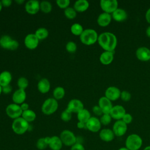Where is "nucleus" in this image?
Here are the masks:
<instances>
[{
	"mask_svg": "<svg viewBox=\"0 0 150 150\" xmlns=\"http://www.w3.org/2000/svg\"><path fill=\"white\" fill-rule=\"evenodd\" d=\"M97 42L99 45L105 50L114 52L117 45V38L116 36L109 32L101 33L98 35Z\"/></svg>",
	"mask_w": 150,
	"mask_h": 150,
	"instance_id": "obj_1",
	"label": "nucleus"
},
{
	"mask_svg": "<svg viewBox=\"0 0 150 150\" xmlns=\"http://www.w3.org/2000/svg\"><path fill=\"white\" fill-rule=\"evenodd\" d=\"M98 37V34L95 30L86 29L80 36V39L82 43L86 45H91L97 41Z\"/></svg>",
	"mask_w": 150,
	"mask_h": 150,
	"instance_id": "obj_2",
	"label": "nucleus"
},
{
	"mask_svg": "<svg viewBox=\"0 0 150 150\" xmlns=\"http://www.w3.org/2000/svg\"><path fill=\"white\" fill-rule=\"evenodd\" d=\"M125 144L129 150H138L142 146V139L139 135L132 134L127 137Z\"/></svg>",
	"mask_w": 150,
	"mask_h": 150,
	"instance_id": "obj_3",
	"label": "nucleus"
},
{
	"mask_svg": "<svg viewBox=\"0 0 150 150\" xmlns=\"http://www.w3.org/2000/svg\"><path fill=\"white\" fill-rule=\"evenodd\" d=\"M29 127V122L22 117L15 119L12 124V129L13 131L18 135H22L25 134L28 130Z\"/></svg>",
	"mask_w": 150,
	"mask_h": 150,
	"instance_id": "obj_4",
	"label": "nucleus"
},
{
	"mask_svg": "<svg viewBox=\"0 0 150 150\" xmlns=\"http://www.w3.org/2000/svg\"><path fill=\"white\" fill-rule=\"evenodd\" d=\"M57 101L54 98H47L42 105V111L44 114L50 115L53 114L58 108Z\"/></svg>",
	"mask_w": 150,
	"mask_h": 150,
	"instance_id": "obj_5",
	"label": "nucleus"
},
{
	"mask_svg": "<svg viewBox=\"0 0 150 150\" xmlns=\"http://www.w3.org/2000/svg\"><path fill=\"white\" fill-rule=\"evenodd\" d=\"M60 138L63 145L67 146H71L77 142V137L74 134L68 129H64L60 134Z\"/></svg>",
	"mask_w": 150,
	"mask_h": 150,
	"instance_id": "obj_6",
	"label": "nucleus"
},
{
	"mask_svg": "<svg viewBox=\"0 0 150 150\" xmlns=\"http://www.w3.org/2000/svg\"><path fill=\"white\" fill-rule=\"evenodd\" d=\"M0 46L4 49L14 50L18 48L19 43L9 35H3L0 38Z\"/></svg>",
	"mask_w": 150,
	"mask_h": 150,
	"instance_id": "obj_7",
	"label": "nucleus"
},
{
	"mask_svg": "<svg viewBox=\"0 0 150 150\" xmlns=\"http://www.w3.org/2000/svg\"><path fill=\"white\" fill-rule=\"evenodd\" d=\"M5 111L7 115L13 120L21 117L23 112L21 105L15 103L9 104L6 107Z\"/></svg>",
	"mask_w": 150,
	"mask_h": 150,
	"instance_id": "obj_8",
	"label": "nucleus"
},
{
	"mask_svg": "<svg viewBox=\"0 0 150 150\" xmlns=\"http://www.w3.org/2000/svg\"><path fill=\"white\" fill-rule=\"evenodd\" d=\"M100 7L104 12L108 13H112L117 8L118 3L117 0H101Z\"/></svg>",
	"mask_w": 150,
	"mask_h": 150,
	"instance_id": "obj_9",
	"label": "nucleus"
},
{
	"mask_svg": "<svg viewBox=\"0 0 150 150\" xmlns=\"http://www.w3.org/2000/svg\"><path fill=\"white\" fill-rule=\"evenodd\" d=\"M112 131L117 137L123 136L127 131V125L121 120H117L113 126H112Z\"/></svg>",
	"mask_w": 150,
	"mask_h": 150,
	"instance_id": "obj_10",
	"label": "nucleus"
},
{
	"mask_svg": "<svg viewBox=\"0 0 150 150\" xmlns=\"http://www.w3.org/2000/svg\"><path fill=\"white\" fill-rule=\"evenodd\" d=\"M86 128L91 132H97L101 129V124L98 118L95 117H91V118L86 123Z\"/></svg>",
	"mask_w": 150,
	"mask_h": 150,
	"instance_id": "obj_11",
	"label": "nucleus"
},
{
	"mask_svg": "<svg viewBox=\"0 0 150 150\" xmlns=\"http://www.w3.org/2000/svg\"><path fill=\"white\" fill-rule=\"evenodd\" d=\"M120 90L115 86L108 87L105 91V97L109 99L111 101H115L120 98Z\"/></svg>",
	"mask_w": 150,
	"mask_h": 150,
	"instance_id": "obj_12",
	"label": "nucleus"
},
{
	"mask_svg": "<svg viewBox=\"0 0 150 150\" xmlns=\"http://www.w3.org/2000/svg\"><path fill=\"white\" fill-rule=\"evenodd\" d=\"M39 40L36 37L35 33L28 34L24 39V43L25 46L29 49H35L39 45Z\"/></svg>",
	"mask_w": 150,
	"mask_h": 150,
	"instance_id": "obj_13",
	"label": "nucleus"
},
{
	"mask_svg": "<svg viewBox=\"0 0 150 150\" xmlns=\"http://www.w3.org/2000/svg\"><path fill=\"white\" fill-rule=\"evenodd\" d=\"M125 113L126 111L123 106L120 105H116L112 107L110 114L112 118L116 120H121Z\"/></svg>",
	"mask_w": 150,
	"mask_h": 150,
	"instance_id": "obj_14",
	"label": "nucleus"
},
{
	"mask_svg": "<svg viewBox=\"0 0 150 150\" xmlns=\"http://www.w3.org/2000/svg\"><path fill=\"white\" fill-rule=\"evenodd\" d=\"M137 58L142 62H147L150 60V49L145 46L138 47L135 52Z\"/></svg>",
	"mask_w": 150,
	"mask_h": 150,
	"instance_id": "obj_15",
	"label": "nucleus"
},
{
	"mask_svg": "<svg viewBox=\"0 0 150 150\" xmlns=\"http://www.w3.org/2000/svg\"><path fill=\"white\" fill-rule=\"evenodd\" d=\"M98 105L101 108L103 114H110L113 107L111 101L105 96H103L99 98Z\"/></svg>",
	"mask_w": 150,
	"mask_h": 150,
	"instance_id": "obj_16",
	"label": "nucleus"
},
{
	"mask_svg": "<svg viewBox=\"0 0 150 150\" xmlns=\"http://www.w3.org/2000/svg\"><path fill=\"white\" fill-rule=\"evenodd\" d=\"M25 8L28 13L35 15L38 13L40 9V3L36 0H30L26 3Z\"/></svg>",
	"mask_w": 150,
	"mask_h": 150,
	"instance_id": "obj_17",
	"label": "nucleus"
},
{
	"mask_svg": "<svg viewBox=\"0 0 150 150\" xmlns=\"http://www.w3.org/2000/svg\"><path fill=\"white\" fill-rule=\"evenodd\" d=\"M67 108L71 112L77 113L84 108V105L80 100L72 99L69 102Z\"/></svg>",
	"mask_w": 150,
	"mask_h": 150,
	"instance_id": "obj_18",
	"label": "nucleus"
},
{
	"mask_svg": "<svg viewBox=\"0 0 150 150\" xmlns=\"http://www.w3.org/2000/svg\"><path fill=\"white\" fill-rule=\"evenodd\" d=\"M26 97V91L25 90L19 88L16 90L12 94V101L15 104H22L25 101Z\"/></svg>",
	"mask_w": 150,
	"mask_h": 150,
	"instance_id": "obj_19",
	"label": "nucleus"
},
{
	"mask_svg": "<svg viewBox=\"0 0 150 150\" xmlns=\"http://www.w3.org/2000/svg\"><path fill=\"white\" fill-rule=\"evenodd\" d=\"M63 143L59 137L54 135L50 137L48 146L52 150H60L63 147Z\"/></svg>",
	"mask_w": 150,
	"mask_h": 150,
	"instance_id": "obj_20",
	"label": "nucleus"
},
{
	"mask_svg": "<svg viewBox=\"0 0 150 150\" xmlns=\"http://www.w3.org/2000/svg\"><path fill=\"white\" fill-rule=\"evenodd\" d=\"M111 19L112 16L111 14L105 12H103L98 15L97 19V22L99 26L105 27L108 26L110 23Z\"/></svg>",
	"mask_w": 150,
	"mask_h": 150,
	"instance_id": "obj_21",
	"label": "nucleus"
},
{
	"mask_svg": "<svg viewBox=\"0 0 150 150\" xmlns=\"http://www.w3.org/2000/svg\"><path fill=\"white\" fill-rule=\"evenodd\" d=\"M100 138L104 142H110L114 138L115 135L112 129L109 128H104L99 132Z\"/></svg>",
	"mask_w": 150,
	"mask_h": 150,
	"instance_id": "obj_22",
	"label": "nucleus"
},
{
	"mask_svg": "<svg viewBox=\"0 0 150 150\" xmlns=\"http://www.w3.org/2000/svg\"><path fill=\"white\" fill-rule=\"evenodd\" d=\"M112 18L117 22H122L127 19L128 15L127 12L122 8H117L111 13Z\"/></svg>",
	"mask_w": 150,
	"mask_h": 150,
	"instance_id": "obj_23",
	"label": "nucleus"
},
{
	"mask_svg": "<svg viewBox=\"0 0 150 150\" xmlns=\"http://www.w3.org/2000/svg\"><path fill=\"white\" fill-rule=\"evenodd\" d=\"M114 60V52L104 51L100 56V62L104 65H108L112 63Z\"/></svg>",
	"mask_w": 150,
	"mask_h": 150,
	"instance_id": "obj_24",
	"label": "nucleus"
},
{
	"mask_svg": "<svg viewBox=\"0 0 150 150\" xmlns=\"http://www.w3.org/2000/svg\"><path fill=\"white\" fill-rule=\"evenodd\" d=\"M50 88V84L49 81L46 79L43 78L40 79L38 83V89L41 93H47Z\"/></svg>",
	"mask_w": 150,
	"mask_h": 150,
	"instance_id": "obj_25",
	"label": "nucleus"
},
{
	"mask_svg": "<svg viewBox=\"0 0 150 150\" xmlns=\"http://www.w3.org/2000/svg\"><path fill=\"white\" fill-rule=\"evenodd\" d=\"M12 80V74L8 71H4L0 74V86L5 87L10 84Z\"/></svg>",
	"mask_w": 150,
	"mask_h": 150,
	"instance_id": "obj_26",
	"label": "nucleus"
},
{
	"mask_svg": "<svg viewBox=\"0 0 150 150\" xmlns=\"http://www.w3.org/2000/svg\"><path fill=\"white\" fill-rule=\"evenodd\" d=\"M89 7V3L87 0H78L74 4V9L76 12L86 11Z\"/></svg>",
	"mask_w": 150,
	"mask_h": 150,
	"instance_id": "obj_27",
	"label": "nucleus"
},
{
	"mask_svg": "<svg viewBox=\"0 0 150 150\" xmlns=\"http://www.w3.org/2000/svg\"><path fill=\"white\" fill-rule=\"evenodd\" d=\"M77 117L79 122L86 123L88 120L91 118V114L87 110L83 108L79 112H77Z\"/></svg>",
	"mask_w": 150,
	"mask_h": 150,
	"instance_id": "obj_28",
	"label": "nucleus"
},
{
	"mask_svg": "<svg viewBox=\"0 0 150 150\" xmlns=\"http://www.w3.org/2000/svg\"><path fill=\"white\" fill-rule=\"evenodd\" d=\"M23 119H25L26 121L28 122L33 121L36 117V113L31 110H27L25 111H23L21 116Z\"/></svg>",
	"mask_w": 150,
	"mask_h": 150,
	"instance_id": "obj_29",
	"label": "nucleus"
},
{
	"mask_svg": "<svg viewBox=\"0 0 150 150\" xmlns=\"http://www.w3.org/2000/svg\"><path fill=\"white\" fill-rule=\"evenodd\" d=\"M35 34L39 40H43L48 36L49 32L45 28H39L36 30Z\"/></svg>",
	"mask_w": 150,
	"mask_h": 150,
	"instance_id": "obj_30",
	"label": "nucleus"
},
{
	"mask_svg": "<svg viewBox=\"0 0 150 150\" xmlns=\"http://www.w3.org/2000/svg\"><path fill=\"white\" fill-rule=\"evenodd\" d=\"M65 94V91L63 87H56L53 92V98L56 100H61L63 98Z\"/></svg>",
	"mask_w": 150,
	"mask_h": 150,
	"instance_id": "obj_31",
	"label": "nucleus"
},
{
	"mask_svg": "<svg viewBox=\"0 0 150 150\" xmlns=\"http://www.w3.org/2000/svg\"><path fill=\"white\" fill-rule=\"evenodd\" d=\"M70 30L73 35L76 36H80L82 32H83L84 29L81 25L78 23H76L71 25Z\"/></svg>",
	"mask_w": 150,
	"mask_h": 150,
	"instance_id": "obj_32",
	"label": "nucleus"
},
{
	"mask_svg": "<svg viewBox=\"0 0 150 150\" xmlns=\"http://www.w3.org/2000/svg\"><path fill=\"white\" fill-rule=\"evenodd\" d=\"M52 9V6L50 2L47 1H42L40 3V9L44 13H49Z\"/></svg>",
	"mask_w": 150,
	"mask_h": 150,
	"instance_id": "obj_33",
	"label": "nucleus"
},
{
	"mask_svg": "<svg viewBox=\"0 0 150 150\" xmlns=\"http://www.w3.org/2000/svg\"><path fill=\"white\" fill-rule=\"evenodd\" d=\"M64 13L66 17L69 19H73L76 17L77 12L74 8L68 7L64 11Z\"/></svg>",
	"mask_w": 150,
	"mask_h": 150,
	"instance_id": "obj_34",
	"label": "nucleus"
},
{
	"mask_svg": "<svg viewBox=\"0 0 150 150\" xmlns=\"http://www.w3.org/2000/svg\"><path fill=\"white\" fill-rule=\"evenodd\" d=\"M36 148L39 150H43L48 146V144L46 142L45 138H40L38 139L36 143Z\"/></svg>",
	"mask_w": 150,
	"mask_h": 150,
	"instance_id": "obj_35",
	"label": "nucleus"
},
{
	"mask_svg": "<svg viewBox=\"0 0 150 150\" xmlns=\"http://www.w3.org/2000/svg\"><path fill=\"white\" fill-rule=\"evenodd\" d=\"M28 84H29V82L28 79L23 77H21L19 78L17 81L18 86L19 88H21V89L25 90L28 86Z\"/></svg>",
	"mask_w": 150,
	"mask_h": 150,
	"instance_id": "obj_36",
	"label": "nucleus"
},
{
	"mask_svg": "<svg viewBox=\"0 0 150 150\" xmlns=\"http://www.w3.org/2000/svg\"><path fill=\"white\" fill-rule=\"evenodd\" d=\"M71 116H72V112L70 111H69L67 108H66L61 113L60 118L62 120H63V121L67 122L71 120Z\"/></svg>",
	"mask_w": 150,
	"mask_h": 150,
	"instance_id": "obj_37",
	"label": "nucleus"
},
{
	"mask_svg": "<svg viewBox=\"0 0 150 150\" xmlns=\"http://www.w3.org/2000/svg\"><path fill=\"white\" fill-rule=\"evenodd\" d=\"M112 118L110 114H103L100 119V122L104 125H108L111 121Z\"/></svg>",
	"mask_w": 150,
	"mask_h": 150,
	"instance_id": "obj_38",
	"label": "nucleus"
},
{
	"mask_svg": "<svg viewBox=\"0 0 150 150\" xmlns=\"http://www.w3.org/2000/svg\"><path fill=\"white\" fill-rule=\"evenodd\" d=\"M66 49L69 53H73L77 50V45L73 41H70L66 45Z\"/></svg>",
	"mask_w": 150,
	"mask_h": 150,
	"instance_id": "obj_39",
	"label": "nucleus"
},
{
	"mask_svg": "<svg viewBox=\"0 0 150 150\" xmlns=\"http://www.w3.org/2000/svg\"><path fill=\"white\" fill-rule=\"evenodd\" d=\"M56 4L59 7L62 9H66L69 7V5L70 4L69 0H57Z\"/></svg>",
	"mask_w": 150,
	"mask_h": 150,
	"instance_id": "obj_40",
	"label": "nucleus"
},
{
	"mask_svg": "<svg viewBox=\"0 0 150 150\" xmlns=\"http://www.w3.org/2000/svg\"><path fill=\"white\" fill-rule=\"evenodd\" d=\"M120 98L124 101H128L131 100V94L129 91L127 90H123L121 92Z\"/></svg>",
	"mask_w": 150,
	"mask_h": 150,
	"instance_id": "obj_41",
	"label": "nucleus"
},
{
	"mask_svg": "<svg viewBox=\"0 0 150 150\" xmlns=\"http://www.w3.org/2000/svg\"><path fill=\"white\" fill-rule=\"evenodd\" d=\"M122 121H124L127 125L130 124L132 121V116L129 114V113H125V114L122 117Z\"/></svg>",
	"mask_w": 150,
	"mask_h": 150,
	"instance_id": "obj_42",
	"label": "nucleus"
},
{
	"mask_svg": "<svg viewBox=\"0 0 150 150\" xmlns=\"http://www.w3.org/2000/svg\"><path fill=\"white\" fill-rule=\"evenodd\" d=\"M92 110H93V112H94V114H96V115H98V116L101 115V116L103 114L101 108L98 105L94 106L92 108Z\"/></svg>",
	"mask_w": 150,
	"mask_h": 150,
	"instance_id": "obj_43",
	"label": "nucleus"
},
{
	"mask_svg": "<svg viewBox=\"0 0 150 150\" xmlns=\"http://www.w3.org/2000/svg\"><path fill=\"white\" fill-rule=\"evenodd\" d=\"M70 150H85L84 146L79 142H76L71 146Z\"/></svg>",
	"mask_w": 150,
	"mask_h": 150,
	"instance_id": "obj_44",
	"label": "nucleus"
},
{
	"mask_svg": "<svg viewBox=\"0 0 150 150\" xmlns=\"http://www.w3.org/2000/svg\"><path fill=\"white\" fill-rule=\"evenodd\" d=\"M12 87L10 84L6 86L5 87H2V92H3L4 94H9L12 91Z\"/></svg>",
	"mask_w": 150,
	"mask_h": 150,
	"instance_id": "obj_45",
	"label": "nucleus"
},
{
	"mask_svg": "<svg viewBox=\"0 0 150 150\" xmlns=\"http://www.w3.org/2000/svg\"><path fill=\"white\" fill-rule=\"evenodd\" d=\"M2 6L5 7H8L12 4V1L11 0H2L1 1Z\"/></svg>",
	"mask_w": 150,
	"mask_h": 150,
	"instance_id": "obj_46",
	"label": "nucleus"
},
{
	"mask_svg": "<svg viewBox=\"0 0 150 150\" xmlns=\"http://www.w3.org/2000/svg\"><path fill=\"white\" fill-rule=\"evenodd\" d=\"M145 19L148 23L150 24V8L146 11L145 13Z\"/></svg>",
	"mask_w": 150,
	"mask_h": 150,
	"instance_id": "obj_47",
	"label": "nucleus"
},
{
	"mask_svg": "<svg viewBox=\"0 0 150 150\" xmlns=\"http://www.w3.org/2000/svg\"><path fill=\"white\" fill-rule=\"evenodd\" d=\"M21 107L22 110V111H25V110H27L29 109V104L26 103H22L21 105Z\"/></svg>",
	"mask_w": 150,
	"mask_h": 150,
	"instance_id": "obj_48",
	"label": "nucleus"
},
{
	"mask_svg": "<svg viewBox=\"0 0 150 150\" xmlns=\"http://www.w3.org/2000/svg\"><path fill=\"white\" fill-rule=\"evenodd\" d=\"M77 127L79 129H83V128H86V123H83L81 122H78L77 124Z\"/></svg>",
	"mask_w": 150,
	"mask_h": 150,
	"instance_id": "obj_49",
	"label": "nucleus"
},
{
	"mask_svg": "<svg viewBox=\"0 0 150 150\" xmlns=\"http://www.w3.org/2000/svg\"><path fill=\"white\" fill-rule=\"evenodd\" d=\"M146 35L148 38H150V25L146 29Z\"/></svg>",
	"mask_w": 150,
	"mask_h": 150,
	"instance_id": "obj_50",
	"label": "nucleus"
},
{
	"mask_svg": "<svg viewBox=\"0 0 150 150\" xmlns=\"http://www.w3.org/2000/svg\"><path fill=\"white\" fill-rule=\"evenodd\" d=\"M118 150H129V149H128L126 147H121L119 148Z\"/></svg>",
	"mask_w": 150,
	"mask_h": 150,
	"instance_id": "obj_51",
	"label": "nucleus"
},
{
	"mask_svg": "<svg viewBox=\"0 0 150 150\" xmlns=\"http://www.w3.org/2000/svg\"><path fill=\"white\" fill-rule=\"evenodd\" d=\"M143 150H150V145L146 146Z\"/></svg>",
	"mask_w": 150,
	"mask_h": 150,
	"instance_id": "obj_52",
	"label": "nucleus"
},
{
	"mask_svg": "<svg viewBox=\"0 0 150 150\" xmlns=\"http://www.w3.org/2000/svg\"><path fill=\"white\" fill-rule=\"evenodd\" d=\"M16 2H17V3H23V2H24V1L23 0H22V1H16Z\"/></svg>",
	"mask_w": 150,
	"mask_h": 150,
	"instance_id": "obj_53",
	"label": "nucleus"
},
{
	"mask_svg": "<svg viewBox=\"0 0 150 150\" xmlns=\"http://www.w3.org/2000/svg\"><path fill=\"white\" fill-rule=\"evenodd\" d=\"M2 3H1V1H0V12L2 10Z\"/></svg>",
	"mask_w": 150,
	"mask_h": 150,
	"instance_id": "obj_54",
	"label": "nucleus"
},
{
	"mask_svg": "<svg viewBox=\"0 0 150 150\" xmlns=\"http://www.w3.org/2000/svg\"><path fill=\"white\" fill-rule=\"evenodd\" d=\"M1 93H2V87L0 86V95H1Z\"/></svg>",
	"mask_w": 150,
	"mask_h": 150,
	"instance_id": "obj_55",
	"label": "nucleus"
}]
</instances>
